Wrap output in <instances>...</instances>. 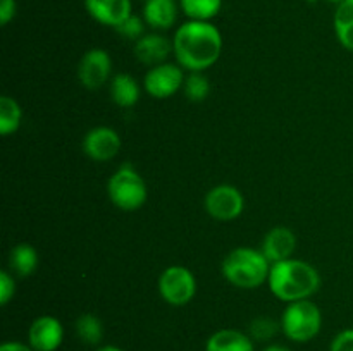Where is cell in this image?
Instances as JSON below:
<instances>
[{"label": "cell", "instance_id": "7402d4cb", "mask_svg": "<svg viewBox=\"0 0 353 351\" xmlns=\"http://www.w3.org/2000/svg\"><path fill=\"white\" fill-rule=\"evenodd\" d=\"M76 336L85 344H99L103 337V323L93 313H83L76 320Z\"/></svg>", "mask_w": 353, "mask_h": 351}, {"label": "cell", "instance_id": "6da1fadb", "mask_svg": "<svg viewBox=\"0 0 353 351\" xmlns=\"http://www.w3.org/2000/svg\"><path fill=\"white\" fill-rule=\"evenodd\" d=\"M172 54L183 69L203 72L223 54V34L210 21H186L172 36Z\"/></svg>", "mask_w": 353, "mask_h": 351}, {"label": "cell", "instance_id": "2e32d148", "mask_svg": "<svg viewBox=\"0 0 353 351\" xmlns=\"http://www.w3.org/2000/svg\"><path fill=\"white\" fill-rule=\"evenodd\" d=\"M205 351H255V346L248 334L236 329H221L207 339Z\"/></svg>", "mask_w": 353, "mask_h": 351}, {"label": "cell", "instance_id": "5bb4252c", "mask_svg": "<svg viewBox=\"0 0 353 351\" xmlns=\"http://www.w3.org/2000/svg\"><path fill=\"white\" fill-rule=\"evenodd\" d=\"M172 54V40H168L161 33H145L140 40L134 41V57L145 65L164 64L165 58Z\"/></svg>", "mask_w": 353, "mask_h": 351}, {"label": "cell", "instance_id": "7a4b0ae2", "mask_svg": "<svg viewBox=\"0 0 353 351\" xmlns=\"http://www.w3.org/2000/svg\"><path fill=\"white\" fill-rule=\"evenodd\" d=\"M268 284L276 298L292 303L316 295L321 288V274L307 262L288 258L271 265Z\"/></svg>", "mask_w": 353, "mask_h": 351}, {"label": "cell", "instance_id": "5b68a950", "mask_svg": "<svg viewBox=\"0 0 353 351\" xmlns=\"http://www.w3.org/2000/svg\"><path fill=\"white\" fill-rule=\"evenodd\" d=\"M109 198L117 209L124 212H133L141 209L147 202V184L131 164H124L110 176L107 182Z\"/></svg>", "mask_w": 353, "mask_h": 351}, {"label": "cell", "instance_id": "ffe728a7", "mask_svg": "<svg viewBox=\"0 0 353 351\" xmlns=\"http://www.w3.org/2000/svg\"><path fill=\"white\" fill-rule=\"evenodd\" d=\"M23 120V109L16 98L9 95L0 96V134L10 136L16 133Z\"/></svg>", "mask_w": 353, "mask_h": 351}, {"label": "cell", "instance_id": "44dd1931", "mask_svg": "<svg viewBox=\"0 0 353 351\" xmlns=\"http://www.w3.org/2000/svg\"><path fill=\"white\" fill-rule=\"evenodd\" d=\"M221 7L223 0H179V9L190 21H212Z\"/></svg>", "mask_w": 353, "mask_h": 351}, {"label": "cell", "instance_id": "484cf974", "mask_svg": "<svg viewBox=\"0 0 353 351\" xmlns=\"http://www.w3.org/2000/svg\"><path fill=\"white\" fill-rule=\"evenodd\" d=\"M14 292H16V281L9 272L2 270L0 272V303L6 306L12 299Z\"/></svg>", "mask_w": 353, "mask_h": 351}, {"label": "cell", "instance_id": "83f0119b", "mask_svg": "<svg viewBox=\"0 0 353 351\" xmlns=\"http://www.w3.org/2000/svg\"><path fill=\"white\" fill-rule=\"evenodd\" d=\"M17 3L16 0H0V24L7 26L16 17Z\"/></svg>", "mask_w": 353, "mask_h": 351}, {"label": "cell", "instance_id": "9c48e42d", "mask_svg": "<svg viewBox=\"0 0 353 351\" xmlns=\"http://www.w3.org/2000/svg\"><path fill=\"white\" fill-rule=\"evenodd\" d=\"M112 58L103 48H90L78 65V79L86 89H99L109 79Z\"/></svg>", "mask_w": 353, "mask_h": 351}, {"label": "cell", "instance_id": "3957f363", "mask_svg": "<svg viewBox=\"0 0 353 351\" xmlns=\"http://www.w3.org/2000/svg\"><path fill=\"white\" fill-rule=\"evenodd\" d=\"M224 279L234 288L257 289L268 282L271 272V262L262 250L240 246L231 250L221 264Z\"/></svg>", "mask_w": 353, "mask_h": 351}, {"label": "cell", "instance_id": "cb8c5ba5", "mask_svg": "<svg viewBox=\"0 0 353 351\" xmlns=\"http://www.w3.org/2000/svg\"><path fill=\"white\" fill-rule=\"evenodd\" d=\"M281 330V323L276 322L271 317H257L250 322L248 336L255 341H271Z\"/></svg>", "mask_w": 353, "mask_h": 351}, {"label": "cell", "instance_id": "4fadbf2b", "mask_svg": "<svg viewBox=\"0 0 353 351\" xmlns=\"http://www.w3.org/2000/svg\"><path fill=\"white\" fill-rule=\"evenodd\" d=\"M296 248V236L290 227L278 226L272 227L262 240V253L265 255L269 262L278 264V262L292 258L293 251Z\"/></svg>", "mask_w": 353, "mask_h": 351}, {"label": "cell", "instance_id": "f546056e", "mask_svg": "<svg viewBox=\"0 0 353 351\" xmlns=\"http://www.w3.org/2000/svg\"><path fill=\"white\" fill-rule=\"evenodd\" d=\"M262 351H292L288 346H285V344H269V346H265Z\"/></svg>", "mask_w": 353, "mask_h": 351}, {"label": "cell", "instance_id": "d4e9b609", "mask_svg": "<svg viewBox=\"0 0 353 351\" xmlns=\"http://www.w3.org/2000/svg\"><path fill=\"white\" fill-rule=\"evenodd\" d=\"M145 24L147 23L143 21V17H138L134 16V14H131L124 23H121L119 26L116 28V31L121 34V36L137 41L145 34Z\"/></svg>", "mask_w": 353, "mask_h": 351}, {"label": "cell", "instance_id": "1f68e13d", "mask_svg": "<svg viewBox=\"0 0 353 351\" xmlns=\"http://www.w3.org/2000/svg\"><path fill=\"white\" fill-rule=\"evenodd\" d=\"M326 2H333V3H336V6H338V3L343 2V0H326Z\"/></svg>", "mask_w": 353, "mask_h": 351}, {"label": "cell", "instance_id": "4316f807", "mask_svg": "<svg viewBox=\"0 0 353 351\" xmlns=\"http://www.w3.org/2000/svg\"><path fill=\"white\" fill-rule=\"evenodd\" d=\"M330 351H353V329H345L331 341Z\"/></svg>", "mask_w": 353, "mask_h": 351}, {"label": "cell", "instance_id": "e0dca14e", "mask_svg": "<svg viewBox=\"0 0 353 351\" xmlns=\"http://www.w3.org/2000/svg\"><path fill=\"white\" fill-rule=\"evenodd\" d=\"M110 96L114 103L123 109H130L140 100V85L134 79V76L128 72L116 74L110 81Z\"/></svg>", "mask_w": 353, "mask_h": 351}, {"label": "cell", "instance_id": "4dcf8cb0", "mask_svg": "<svg viewBox=\"0 0 353 351\" xmlns=\"http://www.w3.org/2000/svg\"><path fill=\"white\" fill-rule=\"evenodd\" d=\"M97 351H124V350H121L119 346H114V344H107V346L99 348Z\"/></svg>", "mask_w": 353, "mask_h": 351}, {"label": "cell", "instance_id": "d6986e66", "mask_svg": "<svg viewBox=\"0 0 353 351\" xmlns=\"http://www.w3.org/2000/svg\"><path fill=\"white\" fill-rule=\"evenodd\" d=\"M38 262H40L38 251L31 244L19 243L10 250L9 265L14 274L21 275V277H28L33 274L38 268Z\"/></svg>", "mask_w": 353, "mask_h": 351}, {"label": "cell", "instance_id": "30bf717a", "mask_svg": "<svg viewBox=\"0 0 353 351\" xmlns=\"http://www.w3.org/2000/svg\"><path fill=\"white\" fill-rule=\"evenodd\" d=\"M119 133L112 127L99 126L90 129L83 138V151L95 162H107L116 157L121 150Z\"/></svg>", "mask_w": 353, "mask_h": 351}, {"label": "cell", "instance_id": "f1b7e54d", "mask_svg": "<svg viewBox=\"0 0 353 351\" xmlns=\"http://www.w3.org/2000/svg\"><path fill=\"white\" fill-rule=\"evenodd\" d=\"M0 351H34L30 344L21 343V341H6L0 346Z\"/></svg>", "mask_w": 353, "mask_h": 351}, {"label": "cell", "instance_id": "d6a6232c", "mask_svg": "<svg viewBox=\"0 0 353 351\" xmlns=\"http://www.w3.org/2000/svg\"><path fill=\"white\" fill-rule=\"evenodd\" d=\"M143 2H145V0H143Z\"/></svg>", "mask_w": 353, "mask_h": 351}, {"label": "cell", "instance_id": "52a82bcc", "mask_svg": "<svg viewBox=\"0 0 353 351\" xmlns=\"http://www.w3.org/2000/svg\"><path fill=\"white\" fill-rule=\"evenodd\" d=\"M203 206L214 220L230 222L243 213L245 198L236 186L217 184L207 191Z\"/></svg>", "mask_w": 353, "mask_h": 351}, {"label": "cell", "instance_id": "8992f818", "mask_svg": "<svg viewBox=\"0 0 353 351\" xmlns=\"http://www.w3.org/2000/svg\"><path fill=\"white\" fill-rule=\"evenodd\" d=\"M157 286L161 298L172 306H185L195 298L196 279L193 272L183 265L164 268Z\"/></svg>", "mask_w": 353, "mask_h": 351}, {"label": "cell", "instance_id": "603a6c76", "mask_svg": "<svg viewBox=\"0 0 353 351\" xmlns=\"http://www.w3.org/2000/svg\"><path fill=\"white\" fill-rule=\"evenodd\" d=\"M183 92H185V96L190 102H202L209 96L210 83L203 72H190L185 78Z\"/></svg>", "mask_w": 353, "mask_h": 351}, {"label": "cell", "instance_id": "ba28073f", "mask_svg": "<svg viewBox=\"0 0 353 351\" xmlns=\"http://www.w3.org/2000/svg\"><path fill=\"white\" fill-rule=\"evenodd\" d=\"M185 85V74L183 67L164 62V64L154 65L147 71L143 78V88L154 98H169L174 93H178L179 88Z\"/></svg>", "mask_w": 353, "mask_h": 351}, {"label": "cell", "instance_id": "7c38bea8", "mask_svg": "<svg viewBox=\"0 0 353 351\" xmlns=\"http://www.w3.org/2000/svg\"><path fill=\"white\" fill-rule=\"evenodd\" d=\"M83 2L92 19L114 30L133 14L131 0H83Z\"/></svg>", "mask_w": 353, "mask_h": 351}, {"label": "cell", "instance_id": "277c9868", "mask_svg": "<svg viewBox=\"0 0 353 351\" xmlns=\"http://www.w3.org/2000/svg\"><path fill=\"white\" fill-rule=\"evenodd\" d=\"M281 330L293 343H309L323 327V313L321 308L310 299H299L286 305L283 310Z\"/></svg>", "mask_w": 353, "mask_h": 351}, {"label": "cell", "instance_id": "ac0fdd59", "mask_svg": "<svg viewBox=\"0 0 353 351\" xmlns=\"http://www.w3.org/2000/svg\"><path fill=\"white\" fill-rule=\"evenodd\" d=\"M333 26L341 47L353 52V0H343L338 3L334 10Z\"/></svg>", "mask_w": 353, "mask_h": 351}, {"label": "cell", "instance_id": "8fae6325", "mask_svg": "<svg viewBox=\"0 0 353 351\" xmlns=\"http://www.w3.org/2000/svg\"><path fill=\"white\" fill-rule=\"evenodd\" d=\"M64 341V327L52 315H40L28 329V344L34 351H57Z\"/></svg>", "mask_w": 353, "mask_h": 351}, {"label": "cell", "instance_id": "9a60e30c", "mask_svg": "<svg viewBox=\"0 0 353 351\" xmlns=\"http://www.w3.org/2000/svg\"><path fill=\"white\" fill-rule=\"evenodd\" d=\"M179 0H145L143 21L155 31L171 30L178 21Z\"/></svg>", "mask_w": 353, "mask_h": 351}]
</instances>
